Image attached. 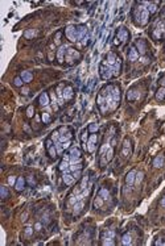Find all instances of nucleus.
<instances>
[{
	"label": "nucleus",
	"instance_id": "f257e3e1",
	"mask_svg": "<svg viewBox=\"0 0 165 246\" xmlns=\"http://www.w3.org/2000/svg\"><path fill=\"white\" fill-rule=\"evenodd\" d=\"M128 38H130V32L125 29V28H119L116 30V34H115V38H114V45L115 46H119L122 42L128 41Z\"/></svg>",
	"mask_w": 165,
	"mask_h": 246
},
{
	"label": "nucleus",
	"instance_id": "f03ea898",
	"mask_svg": "<svg viewBox=\"0 0 165 246\" xmlns=\"http://www.w3.org/2000/svg\"><path fill=\"white\" fill-rule=\"evenodd\" d=\"M99 76L103 80H111L114 79V74H112V66H107L104 63H101L99 66Z\"/></svg>",
	"mask_w": 165,
	"mask_h": 246
},
{
	"label": "nucleus",
	"instance_id": "7ed1b4c3",
	"mask_svg": "<svg viewBox=\"0 0 165 246\" xmlns=\"http://www.w3.org/2000/svg\"><path fill=\"white\" fill-rule=\"evenodd\" d=\"M140 3H141V2H140ZM149 20H151V15H149V12H148L147 7L144 5V7H143V9H141V12H140L139 19L135 21V24H136L137 26H147L148 22H149Z\"/></svg>",
	"mask_w": 165,
	"mask_h": 246
},
{
	"label": "nucleus",
	"instance_id": "20e7f679",
	"mask_svg": "<svg viewBox=\"0 0 165 246\" xmlns=\"http://www.w3.org/2000/svg\"><path fill=\"white\" fill-rule=\"evenodd\" d=\"M97 144H98V134L97 133H90L89 141L86 144V152L89 154H92L97 149Z\"/></svg>",
	"mask_w": 165,
	"mask_h": 246
},
{
	"label": "nucleus",
	"instance_id": "39448f33",
	"mask_svg": "<svg viewBox=\"0 0 165 246\" xmlns=\"http://www.w3.org/2000/svg\"><path fill=\"white\" fill-rule=\"evenodd\" d=\"M64 33H65V36H66V38L70 41V42H78L77 41V26L75 25H69V26H66L65 29H64Z\"/></svg>",
	"mask_w": 165,
	"mask_h": 246
},
{
	"label": "nucleus",
	"instance_id": "423d86ee",
	"mask_svg": "<svg viewBox=\"0 0 165 246\" xmlns=\"http://www.w3.org/2000/svg\"><path fill=\"white\" fill-rule=\"evenodd\" d=\"M115 232L114 230H106L102 236V245H106V246H114L115 245Z\"/></svg>",
	"mask_w": 165,
	"mask_h": 246
},
{
	"label": "nucleus",
	"instance_id": "0eeeda50",
	"mask_svg": "<svg viewBox=\"0 0 165 246\" xmlns=\"http://www.w3.org/2000/svg\"><path fill=\"white\" fill-rule=\"evenodd\" d=\"M66 50H68V45H59L56 53V57L58 63H65V57H66Z\"/></svg>",
	"mask_w": 165,
	"mask_h": 246
},
{
	"label": "nucleus",
	"instance_id": "6e6552de",
	"mask_svg": "<svg viewBox=\"0 0 165 246\" xmlns=\"http://www.w3.org/2000/svg\"><path fill=\"white\" fill-rule=\"evenodd\" d=\"M62 95H64V99H65V102H66V103H68V102H70V100H73L74 95H75V92H74V88L71 87L70 84H66V86L64 87Z\"/></svg>",
	"mask_w": 165,
	"mask_h": 246
},
{
	"label": "nucleus",
	"instance_id": "1a4fd4ad",
	"mask_svg": "<svg viewBox=\"0 0 165 246\" xmlns=\"http://www.w3.org/2000/svg\"><path fill=\"white\" fill-rule=\"evenodd\" d=\"M135 48H136V50L139 52V54H140V57H143V55H145L147 54V50H148V48H147V42L143 40V38H139L136 42H135Z\"/></svg>",
	"mask_w": 165,
	"mask_h": 246
},
{
	"label": "nucleus",
	"instance_id": "9d476101",
	"mask_svg": "<svg viewBox=\"0 0 165 246\" xmlns=\"http://www.w3.org/2000/svg\"><path fill=\"white\" fill-rule=\"evenodd\" d=\"M38 104H40L42 108L50 107V96H49V92H42L40 96H38Z\"/></svg>",
	"mask_w": 165,
	"mask_h": 246
},
{
	"label": "nucleus",
	"instance_id": "9b49d317",
	"mask_svg": "<svg viewBox=\"0 0 165 246\" xmlns=\"http://www.w3.org/2000/svg\"><path fill=\"white\" fill-rule=\"evenodd\" d=\"M86 36H89L86 25H77V41L81 42Z\"/></svg>",
	"mask_w": 165,
	"mask_h": 246
},
{
	"label": "nucleus",
	"instance_id": "f8f14e48",
	"mask_svg": "<svg viewBox=\"0 0 165 246\" xmlns=\"http://www.w3.org/2000/svg\"><path fill=\"white\" fill-rule=\"evenodd\" d=\"M62 180H64V183L66 184V186H69V187L73 186V184H75V182H77L71 172H62Z\"/></svg>",
	"mask_w": 165,
	"mask_h": 246
},
{
	"label": "nucleus",
	"instance_id": "ddd939ff",
	"mask_svg": "<svg viewBox=\"0 0 165 246\" xmlns=\"http://www.w3.org/2000/svg\"><path fill=\"white\" fill-rule=\"evenodd\" d=\"M122 66H123V61H122V58L119 57L118 61H116V63L112 66V74H114V78H118V76L120 75V72H122Z\"/></svg>",
	"mask_w": 165,
	"mask_h": 246
},
{
	"label": "nucleus",
	"instance_id": "4468645a",
	"mask_svg": "<svg viewBox=\"0 0 165 246\" xmlns=\"http://www.w3.org/2000/svg\"><path fill=\"white\" fill-rule=\"evenodd\" d=\"M25 184H26V179L24 176H19L17 182H16V184H15V189L17 192H23L24 188H25Z\"/></svg>",
	"mask_w": 165,
	"mask_h": 246
},
{
	"label": "nucleus",
	"instance_id": "2eb2a0df",
	"mask_svg": "<svg viewBox=\"0 0 165 246\" xmlns=\"http://www.w3.org/2000/svg\"><path fill=\"white\" fill-rule=\"evenodd\" d=\"M83 208H85V200L77 201V203L73 205V216H78V215H81V212L83 211Z\"/></svg>",
	"mask_w": 165,
	"mask_h": 246
},
{
	"label": "nucleus",
	"instance_id": "dca6fc26",
	"mask_svg": "<svg viewBox=\"0 0 165 246\" xmlns=\"http://www.w3.org/2000/svg\"><path fill=\"white\" fill-rule=\"evenodd\" d=\"M136 170H131L130 172L127 175H125V184H127V186H134L135 184V179H136Z\"/></svg>",
	"mask_w": 165,
	"mask_h": 246
},
{
	"label": "nucleus",
	"instance_id": "f3484780",
	"mask_svg": "<svg viewBox=\"0 0 165 246\" xmlns=\"http://www.w3.org/2000/svg\"><path fill=\"white\" fill-rule=\"evenodd\" d=\"M128 61H131V62H135V61H137L140 58V54H139V52L136 50V48H135V45L132 46L131 49H130V52H128Z\"/></svg>",
	"mask_w": 165,
	"mask_h": 246
},
{
	"label": "nucleus",
	"instance_id": "a211bd4d",
	"mask_svg": "<svg viewBox=\"0 0 165 246\" xmlns=\"http://www.w3.org/2000/svg\"><path fill=\"white\" fill-rule=\"evenodd\" d=\"M112 98H114V102L116 103H120V99H122V92H120V87L118 84H114V88H112Z\"/></svg>",
	"mask_w": 165,
	"mask_h": 246
},
{
	"label": "nucleus",
	"instance_id": "6ab92c4d",
	"mask_svg": "<svg viewBox=\"0 0 165 246\" xmlns=\"http://www.w3.org/2000/svg\"><path fill=\"white\" fill-rule=\"evenodd\" d=\"M89 137H90V132L86 128V129H83L81 133V142H82V146H83L85 150H86V144H87V141H89Z\"/></svg>",
	"mask_w": 165,
	"mask_h": 246
},
{
	"label": "nucleus",
	"instance_id": "aec40b11",
	"mask_svg": "<svg viewBox=\"0 0 165 246\" xmlns=\"http://www.w3.org/2000/svg\"><path fill=\"white\" fill-rule=\"evenodd\" d=\"M151 36H152V38L155 41H161L163 40V33H161V30L158 29V28H156V26H153V29H152V32H151Z\"/></svg>",
	"mask_w": 165,
	"mask_h": 246
},
{
	"label": "nucleus",
	"instance_id": "412c9836",
	"mask_svg": "<svg viewBox=\"0 0 165 246\" xmlns=\"http://www.w3.org/2000/svg\"><path fill=\"white\" fill-rule=\"evenodd\" d=\"M148 12H149V15H155L157 11H158V2H149V4H148Z\"/></svg>",
	"mask_w": 165,
	"mask_h": 246
},
{
	"label": "nucleus",
	"instance_id": "4be33fe9",
	"mask_svg": "<svg viewBox=\"0 0 165 246\" xmlns=\"http://www.w3.org/2000/svg\"><path fill=\"white\" fill-rule=\"evenodd\" d=\"M19 76L24 80V83H29V82H32V79H33V75H32L31 71H21V74H20Z\"/></svg>",
	"mask_w": 165,
	"mask_h": 246
},
{
	"label": "nucleus",
	"instance_id": "5701e85b",
	"mask_svg": "<svg viewBox=\"0 0 165 246\" xmlns=\"http://www.w3.org/2000/svg\"><path fill=\"white\" fill-rule=\"evenodd\" d=\"M137 96H139V92H137L135 88L128 89V92H127V100L128 102H134V100L137 99Z\"/></svg>",
	"mask_w": 165,
	"mask_h": 246
},
{
	"label": "nucleus",
	"instance_id": "b1692460",
	"mask_svg": "<svg viewBox=\"0 0 165 246\" xmlns=\"http://www.w3.org/2000/svg\"><path fill=\"white\" fill-rule=\"evenodd\" d=\"M69 167H70L69 162L61 159V162H59V165H58V170L61 172H69Z\"/></svg>",
	"mask_w": 165,
	"mask_h": 246
},
{
	"label": "nucleus",
	"instance_id": "393cba45",
	"mask_svg": "<svg viewBox=\"0 0 165 246\" xmlns=\"http://www.w3.org/2000/svg\"><path fill=\"white\" fill-rule=\"evenodd\" d=\"M156 100H158V102H163V100H165V87H158V89L156 91Z\"/></svg>",
	"mask_w": 165,
	"mask_h": 246
},
{
	"label": "nucleus",
	"instance_id": "a878e982",
	"mask_svg": "<svg viewBox=\"0 0 165 246\" xmlns=\"http://www.w3.org/2000/svg\"><path fill=\"white\" fill-rule=\"evenodd\" d=\"M104 201H106V200H104L102 196H99V195H97V198L94 199V208H102V207L104 205Z\"/></svg>",
	"mask_w": 165,
	"mask_h": 246
},
{
	"label": "nucleus",
	"instance_id": "bb28decb",
	"mask_svg": "<svg viewBox=\"0 0 165 246\" xmlns=\"http://www.w3.org/2000/svg\"><path fill=\"white\" fill-rule=\"evenodd\" d=\"M120 244H122V245H132V236L130 233H124Z\"/></svg>",
	"mask_w": 165,
	"mask_h": 246
},
{
	"label": "nucleus",
	"instance_id": "cd10ccee",
	"mask_svg": "<svg viewBox=\"0 0 165 246\" xmlns=\"http://www.w3.org/2000/svg\"><path fill=\"white\" fill-rule=\"evenodd\" d=\"M41 121L44 122V124H49V122L52 121V116L49 112H42L41 113Z\"/></svg>",
	"mask_w": 165,
	"mask_h": 246
},
{
	"label": "nucleus",
	"instance_id": "c85d7f7f",
	"mask_svg": "<svg viewBox=\"0 0 165 246\" xmlns=\"http://www.w3.org/2000/svg\"><path fill=\"white\" fill-rule=\"evenodd\" d=\"M164 162H165L164 157H161V155H157L156 158L153 159V166H155V167H161V166L164 165Z\"/></svg>",
	"mask_w": 165,
	"mask_h": 246
},
{
	"label": "nucleus",
	"instance_id": "c756f323",
	"mask_svg": "<svg viewBox=\"0 0 165 246\" xmlns=\"http://www.w3.org/2000/svg\"><path fill=\"white\" fill-rule=\"evenodd\" d=\"M97 105H98V108L103 107V105H107V103H106V98L102 96L101 93H98V96H97Z\"/></svg>",
	"mask_w": 165,
	"mask_h": 246
},
{
	"label": "nucleus",
	"instance_id": "7c9ffc66",
	"mask_svg": "<svg viewBox=\"0 0 165 246\" xmlns=\"http://www.w3.org/2000/svg\"><path fill=\"white\" fill-rule=\"evenodd\" d=\"M98 195L99 196H102L104 200H107L108 198H110V192H108V189L106 188V187H102L101 189L98 191Z\"/></svg>",
	"mask_w": 165,
	"mask_h": 246
},
{
	"label": "nucleus",
	"instance_id": "2f4dec72",
	"mask_svg": "<svg viewBox=\"0 0 165 246\" xmlns=\"http://www.w3.org/2000/svg\"><path fill=\"white\" fill-rule=\"evenodd\" d=\"M48 154H49V157H50V158H52V159H56V158H57V157H58V153H57V149H56V146H54V145H53V146H52V148H49V149H48Z\"/></svg>",
	"mask_w": 165,
	"mask_h": 246
},
{
	"label": "nucleus",
	"instance_id": "473e14b6",
	"mask_svg": "<svg viewBox=\"0 0 165 246\" xmlns=\"http://www.w3.org/2000/svg\"><path fill=\"white\" fill-rule=\"evenodd\" d=\"M87 129H89L90 133H98L99 125L97 124V122H91V124H89V126H87Z\"/></svg>",
	"mask_w": 165,
	"mask_h": 246
},
{
	"label": "nucleus",
	"instance_id": "72a5a7b5",
	"mask_svg": "<svg viewBox=\"0 0 165 246\" xmlns=\"http://www.w3.org/2000/svg\"><path fill=\"white\" fill-rule=\"evenodd\" d=\"M59 137H61V133L58 132V129H56V130H53L52 132V134H50V138L54 141V144L56 142H58L59 141Z\"/></svg>",
	"mask_w": 165,
	"mask_h": 246
},
{
	"label": "nucleus",
	"instance_id": "f704fd0d",
	"mask_svg": "<svg viewBox=\"0 0 165 246\" xmlns=\"http://www.w3.org/2000/svg\"><path fill=\"white\" fill-rule=\"evenodd\" d=\"M0 196H2V199H7L8 196H9V191H8V187H5V186H3L2 188H0Z\"/></svg>",
	"mask_w": 165,
	"mask_h": 246
},
{
	"label": "nucleus",
	"instance_id": "c9c22d12",
	"mask_svg": "<svg viewBox=\"0 0 165 246\" xmlns=\"http://www.w3.org/2000/svg\"><path fill=\"white\" fill-rule=\"evenodd\" d=\"M13 86L15 87H23L24 86V80L21 79L20 76H16L15 79H13Z\"/></svg>",
	"mask_w": 165,
	"mask_h": 246
},
{
	"label": "nucleus",
	"instance_id": "e433bc0d",
	"mask_svg": "<svg viewBox=\"0 0 165 246\" xmlns=\"http://www.w3.org/2000/svg\"><path fill=\"white\" fill-rule=\"evenodd\" d=\"M33 116H35V107H33V105H29V107L26 108V117L32 119Z\"/></svg>",
	"mask_w": 165,
	"mask_h": 246
},
{
	"label": "nucleus",
	"instance_id": "4c0bfd02",
	"mask_svg": "<svg viewBox=\"0 0 165 246\" xmlns=\"http://www.w3.org/2000/svg\"><path fill=\"white\" fill-rule=\"evenodd\" d=\"M16 182H17V178H16V176H13V175H11V176H8V184H9V186H12V187H15V184H16Z\"/></svg>",
	"mask_w": 165,
	"mask_h": 246
},
{
	"label": "nucleus",
	"instance_id": "58836bf2",
	"mask_svg": "<svg viewBox=\"0 0 165 246\" xmlns=\"http://www.w3.org/2000/svg\"><path fill=\"white\" fill-rule=\"evenodd\" d=\"M130 154H131V148H124V146H123V149H122V155L125 157V158H128Z\"/></svg>",
	"mask_w": 165,
	"mask_h": 246
},
{
	"label": "nucleus",
	"instance_id": "ea45409f",
	"mask_svg": "<svg viewBox=\"0 0 165 246\" xmlns=\"http://www.w3.org/2000/svg\"><path fill=\"white\" fill-rule=\"evenodd\" d=\"M71 174H73V176H74V179L77 182L79 180V179L82 178V170H78V171H74V172H71Z\"/></svg>",
	"mask_w": 165,
	"mask_h": 246
},
{
	"label": "nucleus",
	"instance_id": "a19ab883",
	"mask_svg": "<svg viewBox=\"0 0 165 246\" xmlns=\"http://www.w3.org/2000/svg\"><path fill=\"white\" fill-rule=\"evenodd\" d=\"M33 232H35V228H32V226H28V228H25V230H24V233H25V236H32L33 234Z\"/></svg>",
	"mask_w": 165,
	"mask_h": 246
},
{
	"label": "nucleus",
	"instance_id": "79ce46f5",
	"mask_svg": "<svg viewBox=\"0 0 165 246\" xmlns=\"http://www.w3.org/2000/svg\"><path fill=\"white\" fill-rule=\"evenodd\" d=\"M53 145H54V141H53V139H52L50 137H49V138L46 139V141H45V148H46V150H48L49 148H52Z\"/></svg>",
	"mask_w": 165,
	"mask_h": 246
},
{
	"label": "nucleus",
	"instance_id": "37998d69",
	"mask_svg": "<svg viewBox=\"0 0 165 246\" xmlns=\"http://www.w3.org/2000/svg\"><path fill=\"white\" fill-rule=\"evenodd\" d=\"M143 178H144V174H143V172H137V174H136V179H135V183H140L143 180Z\"/></svg>",
	"mask_w": 165,
	"mask_h": 246
},
{
	"label": "nucleus",
	"instance_id": "c03bdc74",
	"mask_svg": "<svg viewBox=\"0 0 165 246\" xmlns=\"http://www.w3.org/2000/svg\"><path fill=\"white\" fill-rule=\"evenodd\" d=\"M42 225H44V224H42V221H41V222H36V224H35V226H33V228H35V230L40 232L41 229H42Z\"/></svg>",
	"mask_w": 165,
	"mask_h": 246
},
{
	"label": "nucleus",
	"instance_id": "a18cd8bd",
	"mask_svg": "<svg viewBox=\"0 0 165 246\" xmlns=\"http://www.w3.org/2000/svg\"><path fill=\"white\" fill-rule=\"evenodd\" d=\"M139 59H140V61H141V62H143V63H144V65H148V63H149V62H151V59H149V58H147V57H145V55H143V57H140Z\"/></svg>",
	"mask_w": 165,
	"mask_h": 246
},
{
	"label": "nucleus",
	"instance_id": "49530a36",
	"mask_svg": "<svg viewBox=\"0 0 165 246\" xmlns=\"http://www.w3.org/2000/svg\"><path fill=\"white\" fill-rule=\"evenodd\" d=\"M49 216L48 215H45V216H42V224H49Z\"/></svg>",
	"mask_w": 165,
	"mask_h": 246
},
{
	"label": "nucleus",
	"instance_id": "de8ad7c7",
	"mask_svg": "<svg viewBox=\"0 0 165 246\" xmlns=\"http://www.w3.org/2000/svg\"><path fill=\"white\" fill-rule=\"evenodd\" d=\"M158 84H160V87H165V75L158 80Z\"/></svg>",
	"mask_w": 165,
	"mask_h": 246
},
{
	"label": "nucleus",
	"instance_id": "09e8293b",
	"mask_svg": "<svg viewBox=\"0 0 165 246\" xmlns=\"http://www.w3.org/2000/svg\"><path fill=\"white\" fill-rule=\"evenodd\" d=\"M21 92H23L24 95H26V93L29 92V89H28V88H23V89H21Z\"/></svg>",
	"mask_w": 165,
	"mask_h": 246
},
{
	"label": "nucleus",
	"instance_id": "8fccbe9b",
	"mask_svg": "<svg viewBox=\"0 0 165 246\" xmlns=\"http://www.w3.org/2000/svg\"><path fill=\"white\" fill-rule=\"evenodd\" d=\"M160 204H161V207H165V196L161 199V201H160Z\"/></svg>",
	"mask_w": 165,
	"mask_h": 246
},
{
	"label": "nucleus",
	"instance_id": "3c124183",
	"mask_svg": "<svg viewBox=\"0 0 165 246\" xmlns=\"http://www.w3.org/2000/svg\"><path fill=\"white\" fill-rule=\"evenodd\" d=\"M163 22H164V25H165V19H164V20H163Z\"/></svg>",
	"mask_w": 165,
	"mask_h": 246
}]
</instances>
